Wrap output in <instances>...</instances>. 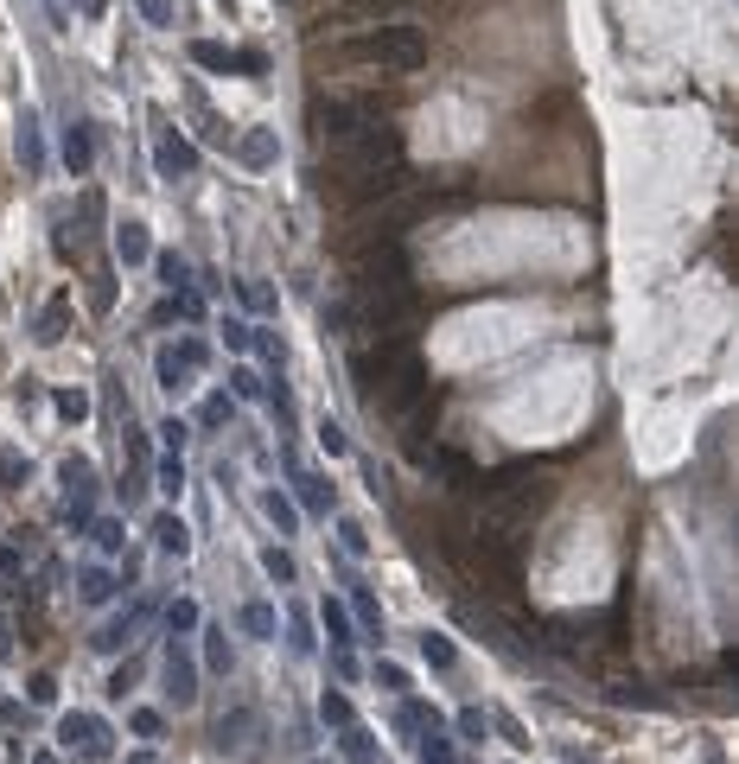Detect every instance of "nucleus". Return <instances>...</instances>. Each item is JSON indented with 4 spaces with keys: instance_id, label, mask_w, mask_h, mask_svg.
<instances>
[{
    "instance_id": "1",
    "label": "nucleus",
    "mask_w": 739,
    "mask_h": 764,
    "mask_svg": "<svg viewBox=\"0 0 739 764\" xmlns=\"http://www.w3.org/2000/svg\"><path fill=\"white\" fill-rule=\"evenodd\" d=\"M548 497H555V478H548L542 465H504V472H491L485 491H478V516H485L478 529L517 542V535L548 510Z\"/></svg>"
},
{
    "instance_id": "2",
    "label": "nucleus",
    "mask_w": 739,
    "mask_h": 764,
    "mask_svg": "<svg viewBox=\"0 0 739 764\" xmlns=\"http://www.w3.org/2000/svg\"><path fill=\"white\" fill-rule=\"evenodd\" d=\"M338 58L357 64V71L402 77V71H415V64L427 58V39L415 26H364V32H351V39L338 45Z\"/></svg>"
},
{
    "instance_id": "3",
    "label": "nucleus",
    "mask_w": 739,
    "mask_h": 764,
    "mask_svg": "<svg viewBox=\"0 0 739 764\" xmlns=\"http://www.w3.org/2000/svg\"><path fill=\"white\" fill-rule=\"evenodd\" d=\"M376 121H383V102H376V96H319L313 102V134L325 147L357 141L364 128H376Z\"/></svg>"
},
{
    "instance_id": "4",
    "label": "nucleus",
    "mask_w": 739,
    "mask_h": 764,
    "mask_svg": "<svg viewBox=\"0 0 739 764\" xmlns=\"http://www.w3.org/2000/svg\"><path fill=\"white\" fill-rule=\"evenodd\" d=\"M408 274H415V262H408L402 242H364V249H357V300L408 287Z\"/></svg>"
},
{
    "instance_id": "5",
    "label": "nucleus",
    "mask_w": 739,
    "mask_h": 764,
    "mask_svg": "<svg viewBox=\"0 0 739 764\" xmlns=\"http://www.w3.org/2000/svg\"><path fill=\"white\" fill-rule=\"evenodd\" d=\"M408 363H415V332H402V338H376L370 351H357L351 370H357V389L376 395L395 370H408Z\"/></svg>"
},
{
    "instance_id": "6",
    "label": "nucleus",
    "mask_w": 739,
    "mask_h": 764,
    "mask_svg": "<svg viewBox=\"0 0 739 764\" xmlns=\"http://www.w3.org/2000/svg\"><path fill=\"white\" fill-rule=\"evenodd\" d=\"M421 0H345V7L332 13V32H364V26H402L408 13H415Z\"/></svg>"
},
{
    "instance_id": "7",
    "label": "nucleus",
    "mask_w": 739,
    "mask_h": 764,
    "mask_svg": "<svg viewBox=\"0 0 739 764\" xmlns=\"http://www.w3.org/2000/svg\"><path fill=\"white\" fill-rule=\"evenodd\" d=\"M166 694H173V701H179V707H185V701H192V694H198V688H192V663H185V656H179V650H173V656H166Z\"/></svg>"
},
{
    "instance_id": "8",
    "label": "nucleus",
    "mask_w": 739,
    "mask_h": 764,
    "mask_svg": "<svg viewBox=\"0 0 739 764\" xmlns=\"http://www.w3.org/2000/svg\"><path fill=\"white\" fill-rule=\"evenodd\" d=\"M64 739H77V745H90V752H102V726H96V720H83V714L64 720Z\"/></svg>"
},
{
    "instance_id": "9",
    "label": "nucleus",
    "mask_w": 739,
    "mask_h": 764,
    "mask_svg": "<svg viewBox=\"0 0 739 764\" xmlns=\"http://www.w3.org/2000/svg\"><path fill=\"white\" fill-rule=\"evenodd\" d=\"M421 656H427L434 669H453V644H446V637H434V631L421 637Z\"/></svg>"
},
{
    "instance_id": "10",
    "label": "nucleus",
    "mask_w": 739,
    "mask_h": 764,
    "mask_svg": "<svg viewBox=\"0 0 739 764\" xmlns=\"http://www.w3.org/2000/svg\"><path fill=\"white\" fill-rule=\"evenodd\" d=\"M249 714H230V720H217V745H243V733H249Z\"/></svg>"
},
{
    "instance_id": "11",
    "label": "nucleus",
    "mask_w": 739,
    "mask_h": 764,
    "mask_svg": "<svg viewBox=\"0 0 739 764\" xmlns=\"http://www.w3.org/2000/svg\"><path fill=\"white\" fill-rule=\"evenodd\" d=\"M153 535H160V548H166V554H185V529L173 523V516H160V529H153Z\"/></svg>"
},
{
    "instance_id": "12",
    "label": "nucleus",
    "mask_w": 739,
    "mask_h": 764,
    "mask_svg": "<svg viewBox=\"0 0 739 764\" xmlns=\"http://www.w3.org/2000/svg\"><path fill=\"white\" fill-rule=\"evenodd\" d=\"M319 714L332 720V726H351V707H345V694H325V701H319Z\"/></svg>"
},
{
    "instance_id": "13",
    "label": "nucleus",
    "mask_w": 739,
    "mask_h": 764,
    "mask_svg": "<svg viewBox=\"0 0 739 764\" xmlns=\"http://www.w3.org/2000/svg\"><path fill=\"white\" fill-rule=\"evenodd\" d=\"M306 503H313V510H319V503L332 510V484H325V478H306Z\"/></svg>"
},
{
    "instance_id": "14",
    "label": "nucleus",
    "mask_w": 739,
    "mask_h": 764,
    "mask_svg": "<svg viewBox=\"0 0 739 764\" xmlns=\"http://www.w3.org/2000/svg\"><path fill=\"white\" fill-rule=\"evenodd\" d=\"M243 624H249V631H255V637H268V631H274V618L262 612V605H249V612H243Z\"/></svg>"
},
{
    "instance_id": "15",
    "label": "nucleus",
    "mask_w": 739,
    "mask_h": 764,
    "mask_svg": "<svg viewBox=\"0 0 739 764\" xmlns=\"http://www.w3.org/2000/svg\"><path fill=\"white\" fill-rule=\"evenodd\" d=\"M64 160L83 166V160H90V141H83V134H71V141H64Z\"/></svg>"
},
{
    "instance_id": "16",
    "label": "nucleus",
    "mask_w": 739,
    "mask_h": 764,
    "mask_svg": "<svg viewBox=\"0 0 739 764\" xmlns=\"http://www.w3.org/2000/svg\"><path fill=\"white\" fill-rule=\"evenodd\" d=\"M376 682H383V688H408V675L395 669V663H376Z\"/></svg>"
},
{
    "instance_id": "17",
    "label": "nucleus",
    "mask_w": 739,
    "mask_h": 764,
    "mask_svg": "<svg viewBox=\"0 0 739 764\" xmlns=\"http://www.w3.org/2000/svg\"><path fill=\"white\" fill-rule=\"evenodd\" d=\"M268 573H274V580H294V561H287V554H274V548H268Z\"/></svg>"
},
{
    "instance_id": "18",
    "label": "nucleus",
    "mask_w": 739,
    "mask_h": 764,
    "mask_svg": "<svg viewBox=\"0 0 739 764\" xmlns=\"http://www.w3.org/2000/svg\"><path fill=\"white\" fill-rule=\"evenodd\" d=\"M134 733H141V739H160V714H134Z\"/></svg>"
},
{
    "instance_id": "19",
    "label": "nucleus",
    "mask_w": 739,
    "mask_h": 764,
    "mask_svg": "<svg viewBox=\"0 0 739 764\" xmlns=\"http://www.w3.org/2000/svg\"><path fill=\"white\" fill-rule=\"evenodd\" d=\"M459 733H466V739H485V714H459Z\"/></svg>"
},
{
    "instance_id": "20",
    "label": "nucleus",
    "mask_w": 739,
    "mask_h": 764,
    "mask_svg": "<svg viewBox=\"0 0 739 764\" xmlns=\"http://www.w3.org/2000/svg\"><path fill=\"white\" fill-rule=\"evenodd\" d=\"M45 764H51V758H45Z\"/></svg>"
}]
</instances>
